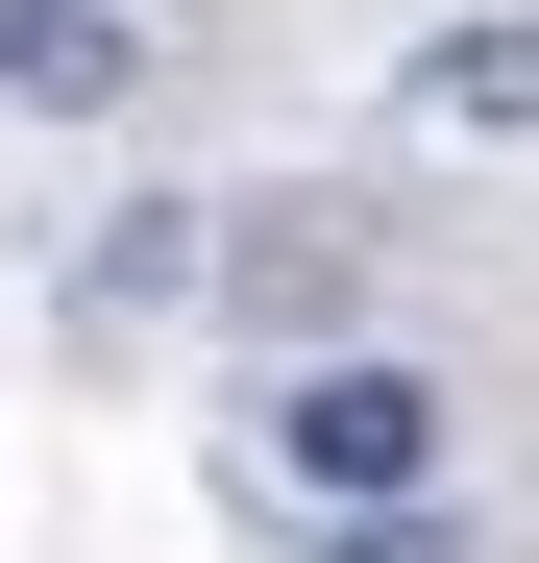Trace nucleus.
Instances as JSON below:
<instances>
[{"label": "nucleus", "instance_id": "f257e3e1", "mask_svg": "<svg viewBox=\"0 0 539 563\" xmlns=\"http://www.w3.org/2000/svg\"><path fill=\"white\" fill-rule=\"evenodd\" d=\"M270 465H295L319 515H417V490H441V367H393V343H295V367H270Z\"/></svg>", "mask_w": 539, "mask_h": 563}, {"label": "nucleus", "instance_id": "f03ea898", "mask_svg": "<svg viewBox=\"0 0 539 563\" xmlns=\"http://www.w3.org/2000/svg\"><path fill=\"white\" fill-rule=\"evenodd\" d=\"M221 295H245L270 367L343 343V295H369V197H245V221H221Z\"/></svg>", "mask_w": 539, "mask_h": 563}, {"label": "nucleus", "instance_id": "7ed1b4c3", "mask_svg": "<svg viewBox=\"0 0 539 563\" xmlns=\"http://www.w3.org/2000/svg\"><path fill=\"white\" fill-rule=\"evenodd\" d=\"M123 74H147V25H123V0H0V99H25V123H99Z\"/></svg>", "mask_w": 539, "mask_h": 563}, {"label": "nucleus", "instance_id": "20e7f679", "mask_svg": "<svg viewBox=\"0 0 539 563\" xmlns=\"http://www.w3.org/2000/svg\"><path fill=\"white\" fill-rule=\"evenodd\" d=\"M172 295H221V245H197V197H123L99 245H74V319H172Z\"/></svg>", "mask_w": 539, "mask_h": 563}, {"label": "nucleus", "instance_id": "39448f33", "mask_svg": "<svg viewBox=\"0 0 539 563\" xmlns=\"http://www.w3.org/2000/svg\"><path fill=\"white\" fill-rule=\"evenodd\" d=\"M539 123V25H441L417 49V147H515Z\"/></svg>", "mask_w": 539, "mask_h": 563}, {"label": "nucleus", "instance_id": "423d86ee", "mask_svg": "<svg viewBox=\"0 0 539 563\" xmlns=\"http://www.w3.org/2000/svg\"><path fill=\"white\" fill-rule=\"evenodd\" d=\"M319 563H466V539H441V515H343Z\"/></svg>", "mask_w": 539, "mask_h": 563}]
</instances>
